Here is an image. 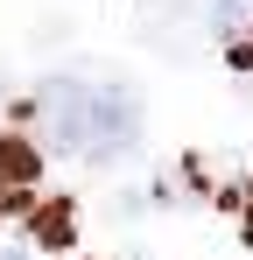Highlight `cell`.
I'll return each instance as SVG.
<instances>
[{
  "mask_svg": "<svg viewBox=\"0 0 253 260\" xmlns=\"http://www.w3.org/2000/svg\"><path fill=\"white\" fill-rule=\"evenodd\" d=\"M42 211H36V239L42 246H71V204L64 197H36Z\"/></svg>",
  "mask_w": 253,
  "mask_h": 260,
  "instance_id": "4",
  "label": "cell"
},
{
  "mask_svg": "<svg viewBox=\"0 0 253 260\" xmlns=\"http://www.w3.org/2000/svg\"><path fill=\"white\" fill-rule=\"evenodd\" d=\"M211 28L225 36V49L239 36H253V0H211Z\"/></svg>",
  "mask_w": 253,
  "mask_h": 260,
  "instance_id": "3",
  "label": "cell"
},
{
  "mask_svg": "<svg viewBox=\"0 0 253 260\" xmlns=\"http://www.w3.org/2000/svg\"><path fill=\"white\" fill-rule=\"evenodd\" d=\"M36 148L21 134H0V211H14L21 197H36Z\"/></svg>",
  "mask_w": 253,
  "mask_h": 260,
  "instance_id": "2",
  "label": "cell"
},
{
  "mask_svg": "<svg viewBox=\"0 0 253 260\" xmlns=\"http://www.w3.org/2000/svg\"><path fill=\"white\" fill-rule=\"evenodd\" d=\"M7 260H28V253H7Z\"/></svg>",
  "mask_w": 253,
  "mask_h": 260,
  "instance_id": "5",
  "label": "cell"
},
{
  "mask_svg": "<svg viewBox=\"0 0 253 260\" xmlns=\"http://www.w3.org/2000/svg\"><path fill=\"white\" fill-rule=\"evenodd\" d=\"M36 113L49 127V141L64 155H84V162H120L141 141V106L113 78H99V85L91 78H49L36 91Z\"/></svg>",
  "mask_w": 253,
  "mask_h": 260,
  "instance_id": "1",
  "label": "cell"
}]
</instances>
